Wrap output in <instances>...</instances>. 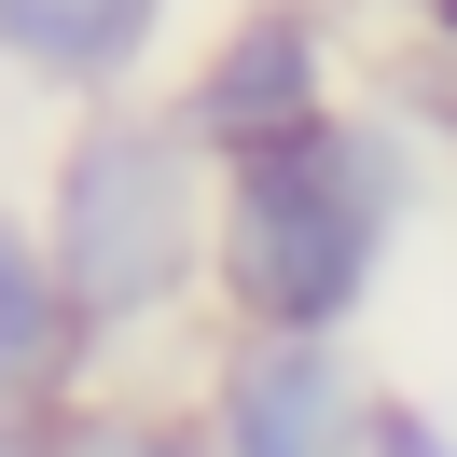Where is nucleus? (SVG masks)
<instances>
[{"instance_id": "nucleus-1", "label": "nucleus", "mask_w": 457, "mask_h": 457, "mask_svg": "<svg viewBox=\"0 0 457 457\" xmlns=\"http://www.w3.org/2000/svg\"><path fill=\"white\" fill-rule=\"evenodd\" d=\"M416 208V125L361 112L278 153H236L222 167V333H346L361 291L388 278V236Z\"/></svg>"}, {"instance_id": "nucleus-2", "label": "nucleus", "mask_w": 457, "mask_h": 457, "mask_svg": "<svg viewBox=\"0 0 457 457\" xmlns=\"http://www.w3.org/2000/svg\"><path fill=\"white\" fill-rule=\"evenodd\" d=\"M42 236H56V278H70V305H84L97 361H112V346H139V333L208 319V291H222V167L180 139V112L97 97L56 139Z\"/></svg>"}, {"instance_id": "nucleus-3", "label": "nucleus", "mask_w": 457, "mask_h": 457, "mask_svg": "<svg viewBox=\"0 0 457 457\" xmlns=\"http://www.w3.org/2000/svg\"><path fill=\"white\" fill-rule=\"evenodd\" d=\"M180 139L208 153V167H236V153H278L305 139V125L346 112V56H333V14L319 0H236L222 29H208V56L167 84Z\"/></svg>"}, {"instance_id": "nucleus-4", "label": "nucleus", "mask_w": 457, "mask_h": 457, "mask_svg": "<svg viewBox=\"0 0 457 457\" xmlns=\"http://www.w3.org/2000/svg\"><path fill=\"white\" fill-rule=\"evenodd\" d=\"M195 416H208L222 457H374L388 388L361 374L346 333H222Z\"/></svg>"}, {"instance_id": "nucleus-5", "label": "nucleus", "mask_w": 457, "mask_h": 457, "mask_svg": "<svg viewBox=\"0 0 457 457\" xmlns=\"http://www.w3.org/2000/svg\"><path fill=\"white\" fill-rule=\"evenodd\" d=\"M84 374H97V333L56 278V236H42V208L0 195V402L56 416V402H84Z\"/></svg>"}, {"instance_id": "nucleus-6", "label": "nucleus", "mask_w": 457, "mask_h": 457, "mask_svg": "<svg viewBox=\"0 0 457 457\" xmlns=\"http://www.w3.org/2000/svg\"><path fill=\"white\" fill-rule=\"evenodd\" d=\"M167 29H180V0H0V56L14 70H42L56 97H125L153 56H167Z\"/></svg>"}, {"instance_id": "nucleus-7", "label": "nucleus", "mask_w": 457, "mask_h": 457, "mask_svg": "<svg viewBox=\"0 0 457 457\" xmlns=\"http://www.w3.org/2000/svg\"><path fill=\"white\" fill-rule=\"evenodd\" d=\"M56 457H222V444H208V416H167V402L84 388V402H56Z\"/></svg>"}, {"instance_id": "nucleus-8", "label": "nucleus", "mask_w": 457, "mask_h": 457, "mask_svg": "<svg viewBox=\"0 0 457 457\" xmlns=\"http://www.w3.org/2000/svg\"><path fill=\"white\" fill-rule=\"evenodd\" d=\"M374 457H457V429L429 416V402H388V429H374Z\"/></svg>"}, {"instance_id": "nucleus-9", "label": "nucleus", "mask_w": 457, "mask_h": 457, "mask_svg": "<svg viewBox=\"0 0 457 457\" xmlns=\"http://www.w3.org/2000/svg\"><path fill=\"white\" fill-rule=\"evenodd\" d=\"M0 457H56V416H29V402H0Z\"/></svg>"}, {"instance_id": "nucleus-10", "label": "nucleus", "mask_w": 457, "mask_h": 457, "mask_svg": "<svg viewBox=\"0 0 457 457\" xmlns=\"http://www.w3.org/2000/svg\"><path fill=\"white\" fill-rule=\"evenodd\" d=\"M388 14H402L416 42H444V56H457V0H388Z\"/></svg>"}]
</instances>
